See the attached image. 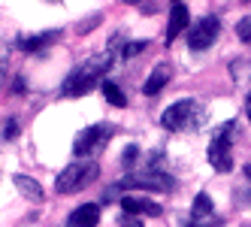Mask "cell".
I'll return each instance as SVG.
<instances>
[{"mask_svg":"<svg viewBox=\"0 0 251 227\" xmlns=\"http://www.w3.org/2000/svg\"><path fill=\"white\" fill-rule=\"evenodd\" d=\"M188 27V6L185 3H173L170 9V25H167V43H176V37Z\"/></svg>","mask_w":251,"mask_h":227,"instance_id":"12","label":"cell"},{"mask_svg":"<svg viewBox=\"0 0 251 227\" xmlns=\"http://www.w3.org/2000/svg\"><path fill=\"white\" fill-rule=\"evenodd\" d=\"M230 133H233V121H227V127H221L209 143V164L218 173L233 170V154H230Z\"/></svg>","mask_w":251,"mask_h":227,"instance_id":"6","label":"cell"},{"mask_svg":"<svg viewBox=\"0 0 251 227\" xmlns=\"http://www.w3.org/2000/svg\"><path fill=\"white\" fill-rule=\"evenodd\" d=\"M12 91H15V94H25V79H22V76H15V82H12Z\"/></svg>","mask_w":251,"mask_h":227,"instance_id":"22","label":"cell"},{"mask_svg":"<svg viewBox=\"0 0 251 227\" xmlns=\"http://www.w3.org/2000/svg\"><path fill=\"white\" fill-rule=\"evenodd\" d=\"M15 188L22 191L25 200H33V203L43 200V185L37 179H30V176H22V173H19V176H15Z\"/></svg>","mask_w":251,"mask_h":227,"instance_id":"14","label":"cell"},{"mask_svg":"<svg viewBox=\"0 0 251 227\" xmlns=\"http://www.w3.org/2000/svg\"><path fill=\"white\" fill-rule=\"evenodd\" d=\"M112 133H115L112 125H91V127H85L76 136V143H73L76 161H91V158H97V154L106 149V143L112 139Z\"/></svg>","mask_w":251,"mask_h":227,"instance_id":"5","label":"cell"},{"mask_svg":"<svg viewBox=\"0 0 251 227\" xmlns=\"http://www.w3.org/2000/svg\"><path fill=\"white\" fill-rule=\"evenodd\" d=\"M121 3H139V0H121Z\"/></svg>","mask_w":251,"mask_h":227,"instance_id":"24","label":"cell"},{"mask_svg":"<svg viewBox=\"0 0 251 227\" xmlns=\"http://www.w3.org/2000/svg\"><path fill=\"white\" fill-rule=\"evenodd\" d=\"M245 173H248V179H251V167H248V170H245Z\"/></svg>","mask_w":251,"mask_h":227,"instance_id":"25","label":"cell"},{"mask_svg":"<svg viewBox=\"0 0 251 227\" xmlns=\"http://www.w3.org/2000/svg\"><path fill=\"white\" fill-rule=\"evenodd\" d=\"M236 37H239L242 43H248V40H251V19H242V22L236 25Z\"/></svg>","mask_w":251,"mask_h":227,"instance_id":"17","label":"cell"},{"mask_svg":"<svg viewBox=\"0 0 251 227\" xmlns=\"http://www.w3.org/2000/svg\"><path fill=\"white\" fill-rule=\"evenodd\" d=\"M203 121H206V109L197 100H191V97L167 106L164 115H160V125H164L167 130H197Z\"/></svg>","mask_w":251,"mask_h":227,"instance_id":"2","label":"cell"},{"mask_svg":"<svg viewBox=\"0 0 251 227\" xmlns=\"http://www.w3.org/2000/svg\"><path fill=\"white\" fill-rule=\"evenodd\" d=\"M170 76H173V67H170V64H157V67L151 70V76L146 79V85H142V94H146V97L160 94V91H164V85L170 82Z\"/></svg>","mask_w":251,"mask_h":227,"instance_id":"11","label":"cell"},{"mask_svg":"<svg viewBox=\"0 0 251 227\" xmlns=\"http://www.w3.org/2000/svg\"><path fill=\"white\" fill-rule=\"evenodd\" d=\"M115 43H118V37H115ZM115 43H112L109 49L97 51V55H91L82 67H76L73 73L64 79L61 94H67V97H82V94L91 91L94 85H103L100 79L106 76V70H109V67H112V61H115Z\"/></svg>","mask_w":251,"mask_h":227,"instance_id":"1","label":"cell"},{"mask_svg":"<svg viewBox=\"0 0 251 227\" xmlns=\"http://www.w3.org/2000/svg\"><path fill=\"white\" fill-rule=\"evenodd\" d=\"M218 30H221V22L215 19V15H206V19H200L188 30V46L194 51H203V49H209L215 40H218Z\"/></svg>","mask_w":251,"mask_h":227,"instance_id":"7","label":"cell"},{"mask_svg":"<svg viewBox=\"0 0 251 227\" xmlns=\"http://www.w3.org/2000/svg\"><path fill=\"white\" fill-rule=\"evenodd\" d=\"M100 221V206L97 203H82L79 209H73L67 218V227H97Z\"/></svg>","mask_w":251,"mask_h":227,"instance_id":"9","label":"cell"},{"mask_svg":"<svg viewBox=\"0 0 251 227\" xmlns=\"http://www.w3.org/2000/svg\"><path fill=\"white\" fill-rule=\"evenodd\" d=\"M245 112H248V121H251V91H248V100H245Z\"/></svg>","mask_w":251,"mask_h":227,"instance_id":"23","label":"cell"},{"mask_svg":"<svg viewBox=\"0 0 251 227\" xmlns=\"http://www.w3.org/2000/svg\"><path fill=\"white\" fill-rule=\"evenodd\" d=\"M146 46H149L146 40H133V43H127V46H124V58H136Z\"/></svg>","mask_w":251,"mask_h":227,"instance_id":"16","label":"cell"},{"mask_svg":"<svg viewBox=\"0 0 251 227\" xmlns=\"http://www.w3.org/2000/svg\"><path fill=\"white\" fill-rule=\"evenodd\" d=\"M242 3H251V0H242Z\"/></svg>","mask_w":251,"mask_h":227,"instance_id":"27","label":"cell"},{"mask_svg":"<svg viewBox=\"0 0 251 227\" xmlns=\"http://www.w3.org/2000/svg\"><path fill=\"white\" fill-rule=\"evenodd\" d=\"M121 227H142V221H139V215H130V212H124L121 218Z\"/></svg>","mask_w":251,"mask_h":227,"instance_id":"19","label":"cell"},{"mask_svg":"<svg viewBox=\"0 0 251 227\" xmlns=\"http://www.w3.org/2000/svg\"><path fill=\"white\" fill-rule=\"evenodd\" d=\"M115 188H142V191H160V194H170V191H176V179L170 176L167 170H160V167H154V158H151V164L149 167H142V170H133V173H127Z\"/></svg>","mask_w":251,"mask_h":227,"instance_id":"3","label":"cell"},{"mask_svg":"<svg viewBox=\"0 0 251 227\" xmlns=\"http://www.w3.org/2000/svg\"><path fill=\"white\" fill-rule=\"evenodd\" d=\"M97 173H100L97 161H73V164H67L58 173L55 191H58V194H73V191H82V188H88L97 179Z\"/></svg>","mask_w":251,"mask_h":227,"instance_id":"4","label":"cell"},{"mask_svg":"<svg viewBox=\"0 0 251 227\" xmlns=\"http://www.w3.org/2000/svg\"><path fill=\"white\" fill-rule=\"evenodd\" d=\"M136 158H139V149H136V146H130L127 151H124V158H121V161H124V164H133Z\"/></svg>","mask_w":251,"mask_h":227,"instance_id":"21","label":"cell"},{"mask_svg":"<svg viewBox=\"0 0 251 227\" xmlns=\"http://www.w3.org/2000/svg\"><path fill=\"white\" fill-rule=\"evenodd\" d=\"M58 37H61V30H49V33H40V37H22L19 46L27 51V55H43V51L55 43Z\"/></svg>","mask_w":251,"mask_h":227,"instance_id":"13","label":"cell"},{"mask_svg":"<svg viewBox=\"0 0 251 227\" xmlns=\"http://www.w3.org/2000/svg\"><path fill=\"white\" fill-rule=\"evenodd\" d=\"M6 76H9V58H6V51L0 49V85L6 82Z\"/></svg>","mask_w":251,"mask_h":227,"instance_id":"18","label":"cell"},{"mask_svg":"<svg viewBox=\"0 0 251 227\" xmlns=\"http://www.w3.org/2000/svg\"><path fill=\"white\" fill-rule=\"evenodd\" d=\"M194 224H215V206H212V197L209 194H197L188 227H194Z\"/></svg>","mask_w":251,"mask_h":227,"instance_id":"10","label":"cell"},{"mask_svg":"<svg viewBox=\"0 0 251 227\" xmlns=\"http://www.w3.org/2000/svg\"><path fill=\"white\" fill-rule=\"evenodd\" d=\"M100 88H103V97H106V100H109V103H112V106H124V103H127V97H124V91L118 88V85H115V82H103V85H100Z\"/></svg>","mask_w":251,"mask_h":227,"instance_id":"15","label":"cell"},{"mask_svg":"<svg viewBox=\"0 0 251 227\" xmlns=\"http://www.w3.org/2000/svg\"><path fill=\"white\" fill-rule=\"evenodd\" d=\"M3 136H6V139H15V136H19V125H15V121H6Z\"/></svg>","mask_w":251,"mask_h":227,"instance_id":"20","label":"cell"},{"mask_svg":"<svg viewBox=\"0 0 251 227\" xmlns=\"http://www.w3.org/2000/svg\"><path fill=\"white\" fill-rule=\"evenodd\" d=\"M173 3H182V0H173Z\"/></svg>","mask_w":251,"mask_h":227,"instance_id":"26","label":"cell"},{"mask_svg":"<svg viewBox=\"0 0 251 227\" xmlns=\"http://www.w3.org/2000/svg\"><path fill=\"white\" fill-rule=\"evenodd\" d=\"M121 209H124V212H130V215H151V218H157L160 212H164L154 200H149V197H133V194L121 197Z\"/></svg>","mask_w":251,"mask_h":227,"instance_id":"8","label":"cell"}]
</instances>
